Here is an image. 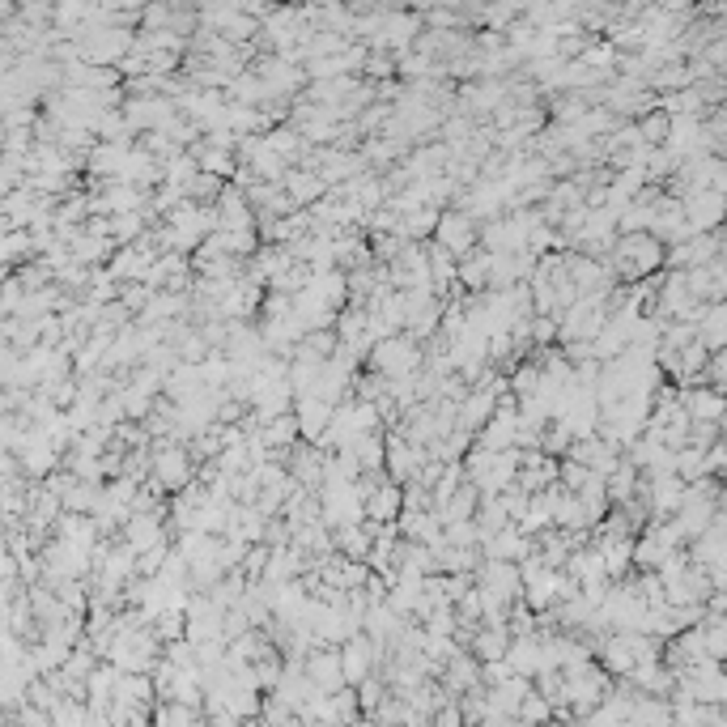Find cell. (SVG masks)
I'll list each match as a JSON object with an SVG mask.
<instances>
[{
    "instance_id": "obj_1",
    "label": "cell",
    "mask_w": 727,
    "mask_h": 727,
    "mask_svg": "<svg viewBox=\"0 0 727 727\" xmlns=\"http://www.w3.org/2000/svg\"><path fill=\"white\" fill-rule=\"evenodd\" d=\"M200 464L192 460L188 443H179V438H158L154 443V481L166 489V494H183L192 481H196Z\"/></svg>"
},
{
    "instance_id": "obj_2",
    "label": "cell",
    "mask_w": 727,
    "mask_h": 727,
    "mask_svg": "<svg viewBox=\"0 0 727 727\" xmlns=\"http://www.w3.org/2000/svg\"><path fill=\"white\" fill-rule=\"evenodd\" d=\"M438 247H447L455 260H468L472 251H481V222H472L464 209H443V222H438V234H434Z\"/></svg>"
},
{
    "instance_id": "obj_3",
    "label": "cell",
    "mask_w": 727,
    "mask_h": 727,
    "mask_svg": "<svg viewBox=\"0 0 727 727\" xmlns=\"http://www.w3.org/2000/svg\"><path fill=\"white\" fill-rule=\"evenodd\" d=\"M124 115H128V124L137 137H145V132H171L179 124L175 98H128Z\"/></svg>"
},
{
    "instance_id": "obj_4",
    "label": "cell",
    "mask_w": 727,
    "mask_h": 727,
    "mask_svg": "<svg viewBox=\"0 0 727 727\" xmlns=\"http://www.w3.org/2000/svg\"><path fill=\"white\" fill-rule=\"evenodd\" d=\"M307 681H311L319 693H345L349 681H345L341 647H319V651L307 659Z\"/></svg>"
},
{
    "instance_id": "obj_5",
    "label": "cell",
    "mask_w": 727,
    "mask_h": 727,
    "mask_svg": "<svg viewBox=\"0 0 727 727\" xmlns=\"http://www.w3.org/2000/svg\"><path fill=\"white\" fill-rule=\"evenodd\" d=\"M294 417H298V430H302V443H324V434H328V426H332V417H336V404H328V400H319V396H302L298 404H294Z\"/></svg>"
},
{
    "instance_id": "obj_6",
    "label": "cell",
    "mask_w": 727,
    "mask_h": 727,
    "mask_svg": "<svg viewBox=\"0 0 727 727\" xmlns=\"http://www.w3.org/2000/svg\"><path fill=\"white\" fill-rule=\"evenodd\" d=\"M328 183L319 179V171H307V166H294L290 179H285V196L294 200V209H315L319 200H328Z\"/></svg>"
},
{
    "instance_id": "obj_7",
    "label": "cell",
    "mask_w": 727,
    "mask_h": 727,
    "mask_svg": "<svg viewBox=\"0 0 727 727\" xmlns=\"http://www.w3.org/2000/svg\"><path fill=\"white\" fill-rule=\"evenodd\" d=\"M400 515H404V485L383 481L375 494L366 498V519L375 523V528H383V523H396Z\"/></svg>"
},
{
    "instance_id": "obj_8",
    "label": "cell",
    "mask_w": 727,
    "mask_h": 727,
    "mask_svg": "<svg viewBox=\"0 0 727 727\" xmlns=\"http://www.w3.org/2000/svg\"><path fill=\"white\" fill-rule=\"evenodd\" d=\"M511 642H515L511 630H489V625H481L468 642V655L477 659V664H498V659L511 655Z\"/></svg>"
},
{
    "instance_id": "obj_9",
    "label": "cell",
    "mask_w": 727,
    "mask_h": 727,
    "mask_svg": "<svg viewBox=\"0 0 727 727\" xmlns=\"http://www.w3.org/2000/svg\"><path fill=\"white\" fill-rule=\"evenodd\" d=\"M336 553L345 557V562H370V553H375V523H358V528H345L336 532Z\"/></svg>"
},
{
    "instance_id": "obj_10",
    "label": "cell",
    "mask_w": 727,
    "mask_h": 727,
    "mask_svg": "<svg viewBox=\"0 0 727 727\" xmlns=\"http://www.w3.org/2000/svg\"><path fill=\"white\" fill-rule=\"evenodd\" d=\"M192 158L200 162V171L205 175H217V179H234V171H239V154H230V149H217V145H209V141H200L196 149H192Z\"/></svg>"
},
{
    "instance_id": "obj_11",
    "label": "cell",
    "mask_w": 727,
    "mask_h": 727,
    "mask_svg": "<svg viewBox=\"0 0 727 727\" xmlns=\"http://www.w3.org/2000/svg\"><path fill=\"white\" fill-rule=\"evenodd\" d=\"M489 268H494V256L481 247L472 251L468 260H460V290L464 294H489Z\"/></svg>"
},
{
    "instance_id": "obj_12",
    "label": "cell",
    "mask_w": 727,
    "mask_h": 727,
    "mask_svg": "<svg viewBox=\"0 0 727 727\" xmlns=\"http://www.w3.org/2000/svg\"><path fill=\"white\" fill-rule=\"evenodd\" d=\"M345 451L358 455V464H362L366 477H370V472H387V434H362L358 443L345 447Z\"/></svg>"
},
{
    "instance_id": "obj_13",
    "label": "cell",
    "mask_w": 727,
    "mask_h": 727,
    "mask_svg": "<svg viewBox=\"0 0 727 727\" xmlns=\"http://www.w3.org/2000/svg\"><path fill=\"white\" fill-rule=\"evenodd\" d=\"M481 562H485L481 549H455V545L438 549V574H477Z\"/></svg>"
},
{
    "instance_id": "obj_14",
    "label": "cell",
    "mask_w": 727,
    "mask_h": 727,
    "mask_svg": "<svg viewBox=\"0 0 727 727\" xmlns=\"http://www.w3.org/2000/svg\"><path fill=\"white\" fill-rule=\"evenodd\" d=\"M103 489L107 485H77L73 494L64 498V515H86V519H94L98 506H103Z\"/></svg>"
},
{
    "instance_id": "obj_15",
    "label": "cell",
    "mask_w": 727,
    "mask_h": 727,
    "mask_svg": "<svg viewBox=\"0 0 727 727\" xmlns=\"http://www.w3.org/2000/svg\"><path fill=\"white\" fill-rule=\"evenodd\" d=\"M226 188H230L226 179H217V175H205V171H200V175L188 183V200H192V205H217Z\"/></svg>"
},
{
    "instance_id": "obj_16",
    "label": "cell",
    "mask_w": 727,
    "mask_h": 727,
    "mask_svg": "<svg viewBox=\"0 0 727 727\" xmlns=\"http://www.w3.org/2000/svg\"><path fill=\"white\" fill-rule=\"evenodd\" d=\"M511 392L519 396V400H536L540 396V366L528 358V362H519L515 370H511Z\"/></svg>"
},
{
    "instance_id": "obj_17",
    "label": "cell",
    "mask_w": 727,
    "mask_h": 727,
    "mask_svg": "<svg viewBox=\"0 0 727 727\" xmlns=\"http://www.w3.org/2000/svg\"><path fill=\"white\" fill-rule=\"evenodd\" d=\"M553 715H557V706L545 698V693H536V689H532V698L519 706V715H515V719H519V723H528V727H545V723H553Z\"/></svg>"
},
{
    "instance_id": "obj_18",
    "label": "cell",
    "mask_w": 727,
    "mask_h": 727,
    "mask_svg": "<svg viewBox=\"0 0 727 727\" xmlns=\"http://www.w3.org/2000/svg\"><path fill=\"white\" fill-rule=\"evenodd\" d=\"M638 132H642V141H647V145H664L672 137V115L659 107V111L647 115V120H638Z\"/></svg>"
},
{
    "instance_id": "obj_19",
    "label": "cell",
    "mask_w": 727,
    "mask_h": 727,
    "mask_svg": "<svg viewBox=\"0 0 727 727\" xmlns=\"http://www.w3.org/2000/svg\"><path fill=\"white\" fill-rule=\"evenodd\" d=\"M268 562H273V545H251V553L243 557V574H247V583H264Z\"/></svg>"
},
{
    "instance_id": "obj_20",
    "label": "cell",
    "mask_w": 727,
    "mask_h": 727,
    "mask_svg": "<svg viewBox=\"0 0 727 727\" xmlns=\"http://www.w3.org/2000/svg\"><path fill=\"white\" fill-rule=\"evenodd\" d=\"M447 545H455V549H481V523L477 519L451 523V528H447Z\"/></svg>"
},
{
    "instance_id": "obj_21",
    "label": "cell",
    "mask_w": 727,
    "mask_h": 727,
    "mask_svg": "<svg viewBox=\"0 0 727 727\" xmlns=\"http://www.w3.org/2000/svg\"><path fill=\"white\" fill-rule=\"evenodd\" d=\"M545 727H562V723H545Z\"/></svg>"
}]
</instances>
